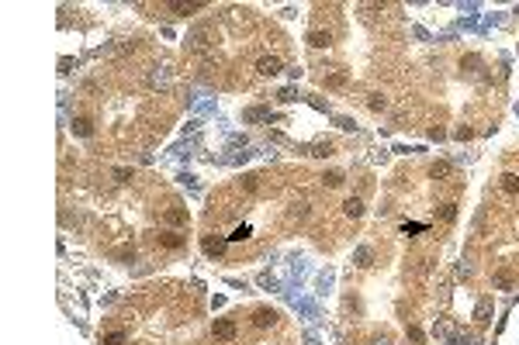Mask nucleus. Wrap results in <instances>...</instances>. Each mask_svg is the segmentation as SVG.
I'll use <instances>...</instances> for the list:
<instances>
[{
  "mask_svg": "<svg viewBox=\"0 0 519 345\" xmlns=\"http://www.w3.org/2000/svg\"><path fill=\"white\" fill-rule=\"evenodd\" d=\"M211 335H215L218 342H232V339H235V321H228V318L215 321V325H211Z\"/></svg>",
  "mask_w": 519,
  "mask_h": 345,
  "instance_id": "1",
  "label": "nucleus"
},
{
  "mask_svg": "<svg viewBox=\"0 0 519 345\" xmlns=\"http://www.w3.org/2000/svg\"><path fill=\"white\" fill-rule=\"evenodd\" d=\"M253 325H256V328H274V325H277V311H270V307L253 311Z\"/></svg>",
  "mask_w": 519,
  "mask_h": 345,
  "instance_id": "2",
  "label": "nucleus"
},
{
  "mask_svg": "<svg viewBox=\"0 0 519 345\" xmlns=\"http://www.w3.org/2000/svg\"><path fill=\"white\" fill-rule=\"evenodd\" d=\"M256 69H260V72H263V76H277V72H281V69H284V63H281V59H277V56H263V59H260V63H256Z\"/></svg>",
  "mask_w": 519,
  "mask_h": 345,
  "instance_id": "3",
  "label": "nucleus"
},
{
  "mask_svg": "<svg viewBox=\"0 0 519 345\" xmlns=\"http://www.w3.org/2000/svg\"><path fill=\"white\" fill-rule=\"evenodd\" d=\"M329 42H332L329 31H311V35H308V45H311V49H325Z\"/></svg>",
  "mask_w": 519,
  "mask_h": 345,
  "instance_id": "4",
  "label": "nucleus"
},
{
  "mask_svg": "<svg viewBox=\"0 0 519 345\" xmlns=\"http://www.w3.org/2000/svg\"><path fill=\"white\" fill-rule=\"evenodd\" d=\"M159 238V245H166V249H180L184 245V235H173V231H163V235H156Z\"/></svg>",
  "mask_w": 519,
  "mask_h": 345,
  "instance_id": "5",
  "label": "nucleus"
},
{
  "mask_svg": "<svg viewBox=\"0 0 519 345\" xmlns=\"http://www.w3.org/2000/svg\"><path fill=\"white\" fill-rule=\"evenodd\" d=\"M73 132H76L80 138L94 135V125H90V118H73Z\"/></svg>",
  "mask_w": 519,
  "mask_h": 345,
  "instance_id": "6",
  "label": "nucleus"
},
{
  "mask_svg": "<svg viewBox=\"0 0 519 345\" xmlns=\"http://www.w3.org/2000/svg\"><path fill=\"white\" fill-rule=\"evenodd\" d=\"M343 210H346V217H360V214H364V201H360V197H350V201L343 204Z\"/></svg>",
  "mask_w": 519,
  "mask_h": 345,
  "instance_id": "7",
  "label": "nucleus"
},
{
  "mask_svg": "<svg viewBox=\"0 0 519 345\" xmlns=\"http://www.w3.org/2000/svg\"><path fill=\"white\" fill-rule=\"evenodd\" d=\"M371 259H374V252H371V249H367V245H364V249H357V252H353V263H357V266H360V270H367V266H371Z\"/></svg>",
  "mask_w": 519,
  "mask_h": 345,
  "instance_id": "8",
  "label": "nucleus"
},
{
  "mask_svg": "<svg viewBox=\"0 0 519 345\" xmlns=\"http://www.w3.org/2000/svg\"><path fill=\"white\" fill-rule=\"evenodd\" d=\"M502 190H506V194H519V176L516 173H502Z\"/></svg>",
  "mask_w": 519,
  "mask_h": 345,
  "instance_id": "9",
  "label": "nucleus"
},
{
  "mask_svg": "<svg viewBox=\"0 0 519 345\" xmlns=\"http://www.w3.org/2000/svg\"><path fill=\"white\" fill-rule=\"evenodd\" d=\"M166 221H170V224H187V210H184V207H170V210H166Z\"/></svg>",
  "mask_w": 519,
  "mask_h": 345,
  "instance_id": "10",
  "label": "nucleus"
},
{
  "mask_svg": "<svg viewBox=\"0 0 519 345\" xmlns=\"http://www.w3.org/2000/svg\"><path fill=\"white\" fill-rule=\"evenodd\" d=\"M474 318H478L481 325H488V321H492V304H488V300H481V304L474 307Z\"/></svg>",
  "mask_w": 519,
  "mask_h": 345,
  "instance_id": "11",
  "label": "nucleus"
},
{
  "mask_svg": "<svg viewBox=\"0 0 519 345\" xmlns=\"http://www.w3.org/2000/svg\"><path fill=\"white\" fill-rule=\"evenodd\" d=\"M450 169H453L450 162H433V169H429V176H433V180H446V176H450Z\"/></svg>",
  "mask_w": 519,
  "mask_h": 345,
  "instance_id": "12",
  "label": "nucleus"
},
{
  "mask_svg": "<svg viewBox=\"0 0 519 345\" xmlns=\"http://www.w3.org/2000/svg\"><path fill=\"white\" fill-rule=\"evenodd\" d=\"M149 83H152V86H170V76H166V69H156V72H149Z\"/></svg>",
  "mask_w": 519,
  "mask_h": 345,
  "instance_id": "13",
  "label": "nucleus"
},
{
  "mask_svg": "<svg viewBox=\"0 0 519 345\" xmlns=\"http://www.w3.org/2000/svg\"><path fill=\"white\" fill-rule=\"evenodd\" d=\"M201 245H205V252H215V256H218V252L225 249V242H222V238H211V235H208V238H205Z\"/></svg>",
  "mask_w": 519,
  "mask_h": 345,
  "instance_id": "14",
  "label": "nucleus"
},
{
  "mask_svg": "<svg viewBox=\"0 0 519 345\" xmlns=\"http://www.w3.org/2000/svg\"><path fill=\"white\" fill-rule=\"evenodd\" d=\"M201 7H205V3H173V10H177V14H198Z\"/></svg>",
  "mask_w": 519,
  "mask_h": 345,
  "instance_id": "15",
  "label": "nucleus"
},
{
  "mask_svg": "<svg viewBox=\"0 0 519 345\" xmlns=\"http://www.w3.org/2000/svg\"><path fill=\"white\" fill-rule=\"evenodd\" d=\"M367 107H371V111H384V107H388V100H384L381 93H371V100H367Z\"/></svg>",
  "mask_w": 519,
  "mask_h": 345,
  "instance_id": "16",
  "label": "nucleus"
},
{
  "mask_svg": "<svg viewBox=\"0 0 519 345\" xmlns=\"http://www.w3.org/2000/svg\"><path fill=\"white\" fill-rule=\"evenodd\" d=\"M322 180H325V187H343V173H336V169H332V173H325Z\"/></svg>",
  "mask_w": 519,
  "mask_h": 345,
  "instance_id": "17",
  "label": "nucleus"
},
{
  "mask_svg": "<svg viewBox=\"0 0 519 345\" xmlns=\"http://www.w3.org/2000/svg\"><path fill=\"white\" fill-rule=\"evenodd\" d=\"M440 217H443V221H453V217H457V204H443L440 207Z\"/></svg>",
  "mask_w": 519,
  "mask_h": 345,
  "instance_id": "18",
  "label": "nucleus"
},
{
  "mask_svg": "<svg viewBox=\"0 0 519 345\" xmlns=\"http://www.w3.org/2000/svg\"><path fill=\"white\" fill-rule=\"evenodd\" d=\"M104 345H125V332H111V335L104 339Z\"/></svg>",
  "mask_w": 519,
  "mask_h": 345,
  "instance_id": "19",
  "label": "nucleus"
},
{
  "mask_svg": "<svg viewBox=\"0 0 519 345\" xmlns=\"http://www.w3.org/2000/svg\"><path fill=\"white\" fill-rule=\"evenodd\" d=\"M346 83V76L343 72H332V76H325V86H343Z\"/></svg>",
  "mask_w": 519,
  "mask_h": 345,
  "instance_id": "20",
  "label": "nucleus"
},
{
  "mask_svg": "<svg viewBox=\"0 0 519 345\" xmlns=\"http://www.w3.org/2000/svg\"><path fill=\"white\" fill-rule=\"evenodd\" d=\"M270 111H263V107H253V111H246V121H260V118H267Z\"/></svg>",
  "mask_w": 519,
  "mask_h": 345,
  "instance_id": "21",
  "label": "nucleus"
},
{
  "mask_svg": "<svg viewBox=\"0 0 519 345\" xmlns=\"http://www.w3.org/2000/svg\"><path fill=\"white\" fill-rule=\"evenodd\" d=\"M495 283H499L502 290H509V286H513V276H509V273H499V276H495Z\"/></svg>",
  "mask_w": 519,
  "mask_h": 345,
  "instance_id": "22",
  "label": "nucleus"
},
{
  "mask_svg": "<svg viewBox=\"0 0 519 345\" xmlns=\"http://www.w3.org/2000/svg\"><path fill=\"white\" fill-rule=\"evenodd\" d=\"M246 235H249V228H246V224H242V228H235V231H232V235H228V238H232V242H242V238H246Z\"/></svg>",
  "mask_w": 519,
  "mask_h": 345,
  "instance_id": "23",
  "label": "nucleus"
},
{
  "mask_svg": "<svg viewBox=\"0 0 519 345\" xmlns=\"http://www.w3.org/2000/svg\"><path fill=\"white\" fill-rule=\"evenodd\" d=\"M128 176H132L128 169H114V180H118V183H128Z\"/></svg>",
  "mask_w": 519,
  "mask_h": 345,
  "instance_id": "24",
  "label": "nucleus"
},
{
  "mask_svg": "<svg viewBox=\"0 0 519 345\" xmlns=\"http://www.w3.org/2000/svg\"><path fill=\"white\" fill-rule=\"evenodd\" d=\"M478 63H481V59H478V56H464V63H460V66H467V69H474V66H478Z\"/></svg>",
  "mask_w": 519,
  "mask_h": 345,
  "instance_id": "25",
  "label": "nucleus"
},
{
  "mask_svg": "<svg viewBox=\"0 0 519 345\" xmlns=\"http://www.w3.org/2000/svg\"><path fill=\"white\" fill-rule=\"evenodd\" d=\"M242 187H246V190L253 194V190H256V176H246V180H242Z\"/></svg>",
  "mask_w": 519,
  "mask_h": 345,
  "instance_id": "26",
  "label": "nucleus"
},
{
  "mask_svg": "<svg viewBox=\"0 0 519 345\" xmlns=\"http://www.w3.org/2000/svg\"><path fill=\"white\" fill-rule=\"evenodd\" d=\"M371 345H391V342H388V339H374Z\"/></svg>",
  "mask_w": 519,
  "mask_h": 345,
  "instance_id": "27",
  "label": "nucleus"
}]
</instances>
